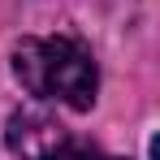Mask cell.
I'll return each mask as SVG.
<instances>
[{
    "mask_svg": "<svg viewBox=\"0 0 160 160\" xmlns=\"http://www.w3.org/2000/svg\"><path fill=\"white\" fill-rule=\"evenodd\" d=\"M13 74L35 100L87 112L100 91L95 56L78 35H26L13 48Z\"/></svg>",
    "mask_w": 160,
    "mask_h": 160,
    "instance_id": "1",
    "label": "cell"
},
{
    "mask_svg": "<svg viewBox=\"0 0 160 160\" xmlns=\"http://www.w3.org/2000/svg\"><path fill=\"white\" fill-rule=\"evenodd\" d=\"M4 143H9V152L18 160H104L91 138L74 134L69 126H61L56 117L35 112V108L9 117Z\"/></svg>",
    "mask_w": 160,
    "mask_h": 160,
    "instance_id": "2",
    "label": "cell"
}]
</instances>
